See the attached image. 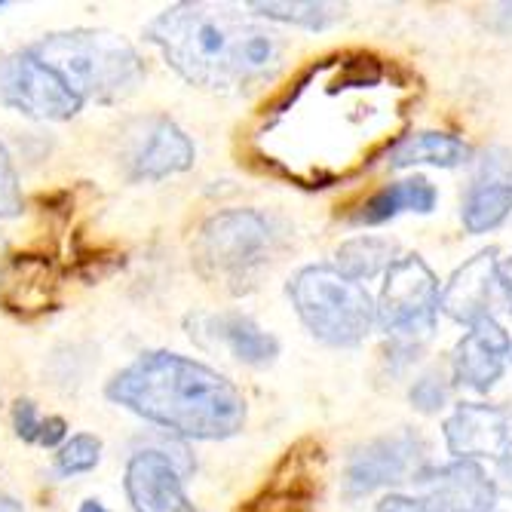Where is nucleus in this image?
Listing matches in <instances>:
<instances>
[{
	"label": "nucleus",
	"mask_w": 512,
	"mask_h": 512,
	"mask_svg": "<svg viewBox=\"0 0 512 512\" xmlns=\"http://www.w3.org/2000/svg\"><path fill=\"white\" fill-rule=\"evenodd\" d=\"M105 396L175 436L221 442L246 427V399L221 371L181 353H142L108 381Z\"/></svg>",
	"instance_id": "f257e3e1"
},
{
	"label": "nucleus",
	"mask_w": 512,
	"mask_h": 512,
	"mask_svg": "<svg viewBox=\"0 0 512 512\" xmlns=\"http://www.w3.org/2000/svg\"><path fill=\"white\" fill-rule=\"evenodd\" d=\"M145 40L184 80L203 89L249 86L283 65L279 34L221 7L175 4L151 19Z\"/></svg>",
	"instance_id": "f03ea898"
},
{
	"label": "nucleus",
	"mask_w": 512,
	"mask_h": 512,
	"mask_svg": "<svg viewBox=\"0 0 512 512\" xmlns=\"http://www.w3.org/2000/svg\"><path fill=\"white\" fill-rule=\"evenodd\" d=\"M28 50L43 65H50L83 102H117L135 92V86L145 77V65L138 53L123 37L108 31H59L37 40Z\"/></svg>",
	"instance_id": "7ed1b4c3"
},
{
	"label": "nucleus",
	"mask_w": 512,
	"mask_h": 512,
	"mask_svg": "<svg viewBox=\"0 0 512 512\" xmlns=\"http://www.w3.org/2000/svg\"><path fill=\"white\" fill-rule=\"evenodd\" d=\"M304 329L329 347H359L378 325V304L335 264H307L286 286Z\"/></svg>",
	"instance_id": "20e7f679"
},
{
	"label": "nucleus",
	"mask_w": 512,
	"mask_h": 512,
	"mask_svg": "<svg viewBox=\"0 0 512 512\" xmlns=\"http://www.w3.org/2000/svg\"><path fill=\"white\" fill-rule=\"evenodd\" d=\"M276 227L258 209H224L206 218L194 246L197 264L230 292H243L276 249Z\"/></svg>",
	"instance_id": "39448f33"
},
{
	"label": "nucleus",
	"mask_w": 512,
	"mask_h": 512,
	"mask_svg": "<svg viewBox=\"0 0 512 512\" xmlns=\"http://www.w3.org/2000/svg\"><path fill=\"white\" fill-rule=\"evenodd\" d=\"M439 279L421 255H402L384 273L378 298V325L405 344H421L436 332L439 319Z\"/></svg>",
	"instance_id": "423d86ee"
},
{
	"label": "nucleus",
	"mask_w": 512,
	"mask_h": 512,
	"mask_svg": "<svg viewBox=\"0 0 512 512\" xmlns=\"http://www.w3.org/2000/svg\"><path fill=\"white\" fill-rule=\"evenodd\" d=\"M427 467V442L417 433H390L353 448L344 470V497L362 500L381 488L414 482Z\"/></svg>",
	"instance_id": "0eeeda50"
},
{
	"label": "nucleus",
	"mask_w": 512,
	"mask_h": 512,
	"mask_svg": "<svg viewBox=\"0 0 512 512\" xmlns=\"http://www.w3.org/2000/svg\"><path fill=\"white\" fill-rule=\"evenodd\" d=\"M0 102L37 120H71L83 108V99L31 50L0 62Z\"/></svg>",
	"instance_id": "6e6552de"
},
{
	"label": "nucleus",
	"mask_w": 512,
	"mask_h": 512,
	"mask_svg": "<svg viewBox=\"0 0 512 512\" xmlns=\"http://www.w3.org/2000/svg\"><path fill=\"white\" fill-rule=\"evenodd\" d=\"M126 145V172L135 181H163L169 175L188 172L197 160L194 142L175 120L148 117L138 120L129 132Z\"/></svg>",
	"instance_id": "1a4fd4ad"
},
{
	"label": "nucleus",
	"mask_w": 512,
	"mask_h": 512,
	"mask_svg": "<svg viewBox=\"0 0 512 512\" xmlns=\"http://www.w3.org/2000/svg\"><path fill=\"white\" fill-rule=\"evenodd\" d=\"M427 512H491L497 500V482L482 470L479 460H451L427 467L414 476Z\"/></svg>",
	"instance_id": "9d476101"
},
{
	"label": "nucleus",
	"mask_w": 512,
	"mask_h": 512,
	"mask_svg": "<svg viewBox=\"0 0 512 512\" xmlns=\"http://www.w3.org/2000/svg\"><path fill=\"white\" fill-rule=\"evenodd\" d=\"M123 488L135 512H197L188 491H184L175 460L157 448L135 451L129 457Z\"/></svg>",
	"instance_id": "9b49d317"
},
{
	"label": "nucleus",
	"mask_w": 512,
	"mask_h": 512,
	"mask_svg": "<svg viewBox=\"0 0 512 512\" xmlns=\"http://www.w3.org/2000/svg\"><path fill=\"white\" fill-rule=\"evenodd\" d=\"M445 445L454 460H479L500 457L512 442V408L460 402L442 424Z\"/></svg>",
	"instance_id": "f8f14e48"
},
{
	"label": "nucleus",
	"mask_w": 512,
	"mask_h": 512,
	"mask_svg": "<svg viewBox=\"0 0 512 512\" xmlns=\"http://www.w3.org/2000/svg\"><path fill=\"white\" fill-rule=\"evenodd\" d=\"M512 341L503 325L488 316L463 335L451 350V378L473 393H488L506 371Z\"/></svg>",
	"instance_id": "ddd939ff"
},
{
	"label": "nucleus",
	"mask_w": 512,
	"mask_h": 512,
	"mask_svg": "<svg viewBox=\"0 0 512 512\" xmlns=\"http://www.w3.org/2000/svg\"><path fill=\"white\" fill-rule=\"evenodd\" d=\"M512 215V151L494 148L479 160L467 194H463L460 221L470 234L497 230Z\"/></svg>",
	"instance_id": "4468645a"
},
{
	"label": "nucleus",
	"mask_w": 512,
	"mask_h": 512,
	"mask_svg": "<svg viewBox=\"0 0 512 512\" xmlns=\"http://www.w3.org/2000/svg\"><path fill=\"white\" fill-rule=\"evenodd\" d=\"M191 338L203 347H224L249 368H267L279 356V341L246 313H197L188 319Z\"/></svg>",
	"instance_id": "2eb2a0df"
},
{
	"label": "nucleus",
	"mask_w": 512,
	"mask_h": 512,
	"mask_svg": "<svg viewBox=\"0 0 512 512\" xmlns=\"http://www.w3.org/2000/svg\"><path fill=\"white\" fill-rule=\"evenodd\" d=\"M497 249H485L463 261L439 292V310L460 325H476L491 316L497 286Z\"/></svg>",
	"instance_id": "dca6fc26"
},
{
	"label": "nucleus",
	"mask_w": 512,
	"mask_h": 512,
	"mask_svg": "<svg viewBox=\"0 0 512 512\" xmlns=\"http://www.w3.org/2000/svg\"><path fill=\"white\" fill-rule=\"evenodd\" d=\"M473 157L470 145L448 132H408L390 142L384 154V166L390 169H411V166H439V169H457Z\"/></svg>",
	"instance_id": "f3484780"
},
{
	"label": "nucleus",
	"mask_w": 512,
	"mask_h": 512,
	"mask_svg": "<svg viewBox=\"0 0 512 512\" xmlns=\"http://www.w3.org/2000/svg\"><path fill=\"white\" fill-rule=\"evenodd\" d=\"M439 203V191L424 178V175H414L396 184H387V188L371 194L356 212H353V224H365V227H375V224H387L390 218L402 215V212H421L430 215Z\"/></svg>",
	"instance_id": "a211bd4d"
},
{
	"label": "nucleus",
	"mask_w": 512,
	"mask_h": 512,
	"mask_svg": "<svg viewBox=\"0 0 512 512\" xmlns=\"http://www.w3.org/2000/svg\"><path fill=\"white\" fill-rule=\"evenodd\" d=\"M399 258V246L387 237H353L347 243L338 246L335 252V270H341L353 283H362V279H371L378 273H387Z\"/></svg>",
	"instance_id": "6ab92c4d"
},
{
	"label": "nucleus",
	"mask_w": 512,
	"mask_h": 512,
	"mask_svg": "<svg viewBox=\"0 0 512 512\" xmlns=\"http://www.w3.org/2000/svg\"><path fill=\"white\" fill-rule=\"evenodd\" d=\"M249 10H255L258 16H264L270 22H286V25H298L307 31H325V28L344 22V16H347L344 4H316V0H295V4L258 0V4H249Z\"/></svg>",
	"instance_id": "aec40b11"
},
{
	"label": "nucleus",
	"mask_w": 512,
	"mask_h": 512,
	"mask_svg": "<svg viewBox=\"0 0 512 512\" xmlns=\"http://www.w3.org/2000/svg\"><path fill=\"white\" fill-rule=\"evenodd\" d=\"M7 283H25V289H10L4 292V301L13 310H43L50 304V276H46V264L43 261H28V258H16L13 273L7 276Z\"/></svg>",
	"instance_id": "412c9836"
},
{
	"label": "nucleus",
	"mask_w": 512,
	"mask_h": 512,
	"mask_svg": "<svg viewBox=\"0 0 512 512\" xmlns=\"http://www.w3.org/2000/svg\"><path fill=\"white\" fill-rule=\"evenodd\" d=\"M99 460H102V439L92 436V433H77L59 448L56 467L62 476H77V473L96 470Z\"/></svg>",
	"instance_id": "4be33fe9"
},
{
	"label": "nucleus",
	"mask_w": 512,
	"mask_h": 512,
	"mask_svg": "<svg viewBox=\"0 0 512 512\" xmlns=\"http://www.w3.org/2000/svg\"><path fill=\"white\" fill-rule=\"evenodd\" d=\"M408 399L411 405L421 411V414H439L448 399H451V381L442 368H433V371H424L421 378H417L408 390Z\"/></svg>",
	"instance_id": "5701e85b"
},
{
	"label": "nucleus",
	"mask_w": 512,
	"mask_h": 512,
	"mask_svg": "<svg viewBox=\"0 0 512 512\" xmlns=\"http://www.w3.org/2000/svg\"><path fill=\"white\" fill-rule=\"evenodd\" d=\"M22 209H25V200H22L16 166H13L7 148L0 145V218H16Z\"/></svg>",
	"instance_id": "b1692460"
},
{
	"label": "nucleus",
	"mask_w": 512,
	"mask_h": 512,
	"mask_svg": "<svg viewBox=\"0 0 512 512\" xmlns=\"http://www.w3.org/2000/svg\"><path fill=\"white\" fill-rule=\"evenodd\" d=\"M43 421L46 417L37 411V405L31 399H19L13 405V427H16V436L22 442H40V433H43Z\"/></svg>",
	"instance_id": "393cba45"
},
{
	"label": "nucleus",
	"mask_w": 512,
	"mask_h": 512,
	"mask_svg": "<svg viewBox=\"0 0 512 512\" xmlns=\"http://www.w3.org/2000/svg\"><path fill=\"white\" fill-rule=\"evenodd\" d=\"M375 512H427V506L417 497H405V494H387L381 497Z\"/></svg>",
	"instance_id": "a878e982"
},
{
	"label": "nucleus",
	"mask_w": 512,
	"mask_h": 512,
	"mask_svg": "<svg viewBox=\"0 0 512 512\" xmlns=\"http://www.w3.org/2000/svg\"><path fill=\"white\" fill-rule=\"evenodd\" d=\"M506 491L512 494V442L506 445V451L497 457V491Z\"/></svg>",
	"instance_id": "bb28decb"
},
{
	"label": "nucleus",
	"mask_w": 512,
	"mask_h": 512,
	"mask_svg": "<svg viewBox=\"0 0 512 512\" xmlns=\"http://www.w3.org/2000/svg\"><path fill=\"white\" fill-rule=\"evenodd\" d=\"M488 28L497 34H512V4H497L488 16Z\"/></svg>",
	"instance_id": "cd10ccee"
},
{
	"label": "nucleus",
	"mask_w": 512,
	"mask_h": 512,
	"mask_svg": "<svg viewBox=\"0 0 512 512\" xmlns=\"http://www.w3.org/2000/svg\"><path fill=\"white\" fill-rule=\"evenodd\" d=\"M497 286H500V292H503V298H506V307H509V313H512V255L497 267Z\"/></svg>",
	"instance_id": "c85d7f7f"
},
{
	"label": "nucleus",
	"mask_w": 512,
	"mask_h": 512,
	"mask_svg": "<svg viewBox=\"0 0 512 512\" xmlns=\"http://www.w3.org/2000/svg\"><path fill=\"white\" fill-rule=\"evenodd\" d=\"M0 512H22V503L10 494H0Z\"/></svg>",
	"instance_id": "c756f323"
},
{
	"label": "nucleus",
	"mask_w": 512,
	"mask_h": 512,
	"mask_svg": "<svg viewBox=\"0 0 512 512\" xmlns=\"http://www.w3.org/2000/svg\"><path fill=\"white\" fill-rule=\"evenodd\" d=\"M77 512H108V509H105V506H102L99 500H83Z\"/></svg>",
	"instance_id": "7c9ffc66"
},
{
	"label": "nucleus",
	"mask_w": 512,
	"mask_h": 512,
	"mask_svg": "<svg viewBox=\"0 0 512 512\" xmlns=\"http://www.w3.org/2000/svg\"><path fill=\"white\" fill-rule=\"evenodd\" d=\"M0 7H7V4H4V0H0Z\"/></svg>",
	"instance_id": "2f4dec72"
},
{
	"label": "nucleus",
	"mask_w": 512,
	"mask_h": 512,
	"mask_svg": "<svg viewBox=\"0 0 512 512\" xmlns=\"http://www.w3.org/2000/svg\"><path fill=\"white\" fill-rule=\"evenodd\" d=\"M509 359H512V350H509Z\"/></svg>",
	"instance_id": "473e14b6"
},
{
	"label": "nucleus",
	"mask_w": 512,
	"mask_h": 512,
	"mask_svg": "<svg viewBox=\"0 0 512 512\" xmlns=\"http://www.w3.org/2000/svg\"><path fill=\"white\" fill-rule=\"evenodd\" d=\"M491 512H497V509H491Z\"/></svg>",
	"instance_id": "72a5a7b5"
}]
</instances>
